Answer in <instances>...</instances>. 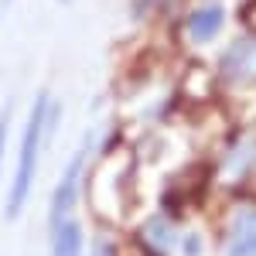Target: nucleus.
Masks as SVG:
<instances>
[{"instance_id":"f257e3e1","label":"nucleus","mask_w":256,"mask_h":256,"mask_svg":"<svg viewBox=\"0 0 256 256\" xmlns=\"http://www.w3.org/2000/svg\"><path fill=\"white\" fill-rule=\"evenodd\" d=\"M48 96L41 92L34 99V110L28 116V130H24V140H20V158H18V171H14V184H10V198H7V216L18 218L24 202H28V192H31V181H34V171H38V150H41V137L48 130Z\"/></svg>"},{"instance_id":"f03ea898","label":"nucleus","mask_w":256,"mask_h":256,"mask_svg":"<svg viewBox=\"0 0 256 256\" xmlns=\"http://www.w3.org/2000/svg\"><path fill=\"white\" fill-rule=\"evenodd\" d=\"M226 256H256V208H239L229 229Z\"/></svg>"},{"instance_id":"7ed1b4c3","label":"nucleus","mask_w":256,"mask_h":256,"mask_svg":"<svg viewBox=\"0 0 256 256\" xmlns=\"http://www.w3.org/2000/svg\"><path fill=\"white\" fill-rule=\"evenodd\" d=\"M82 154H86V150H79V154L72 158V164L65 168V174H62L58 188H55V195H52V226H58L62 218L68 216V208L76 205V192H79V171H82Z\"/></svg>"},{"instance_id":"20e7f679","label":"nucleus","mask_w":256,"mask_h":256,"mask_svg":"<svg viewBox=\"0 0 256 256\" xmlns=\"http://www.w3.org/2000/svg\"><path fill=\"white\" fill-rule=\"evenodd\" d=\"M222 20H226V10L218 4L198 7L188 18V34H192V41H212L218 34V28H222Z\"/></svg>"},{"instance_id":"39448f33","label":"nucleus","mask_w":256,"mask_h":256,"mask_svg":"<svg viewBox=\"0 0 256 256\" xmlns=\"http://www.w3.org/2000/svg\"><path fill=\"white\" fill-rule=\"evenodd\" d=\"M222 68L229 72V76H236V79H250L256 76V44L253 41H236L229 52H226V58H222Z\"/></svg>"},{"instance_id":"423d86ee","label":"nucleus","mask_w":256,"mask_h":256,"mask_svg":"<svg viewBox=\"0 0 256 256\" xmlns=\"http://www.w3.org/2000/svg\"><path fill=\"white\" fill-rule=\"evenodd\" d=\"M52 256H82V226L72 218H62L52 236Z\"/></svg>"},{"instance_id":"0eeeda50","label":"nucleus","mask_w":256,"mask_h":256,"mask_svg":"<svg viewBox=\"0 0 256 256\" xmlns=\"http://www.w3.org/2000/svg\"><path fill=\"white\" fill-rule=\"evenodd\" d=\"M7 126H10V106L0 113V164H4V144H7Z\"/></svg>"},{"instance_id":"6e6552de","label":"nucleus","mask_w":256,"mask_h":256,"mask_svg":"<svg viewBox=\"0 0 256 256\" xmlns=\"http://www.w3.org/2000/svg\"><path fill=\"white\" fill-rule=\"evenodd\" d=\"M188 253H192V256L202 253V242H198V239H188Z\"/></svg>"},{"instance_id":"1a4fd4ad","label":"nucleus","mask_w":256,"mask_h":256,"mask_svg":"<svg viewBox=\"0 0 256 256\" xmlns=\"http://www.w3.org/2000/svg\"><path fill=\"white\" fill-rule=\"evenodd\" d=\"M96 256H106V250H99V253H96Z\"/></svg>"}]
</instances>
